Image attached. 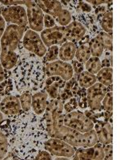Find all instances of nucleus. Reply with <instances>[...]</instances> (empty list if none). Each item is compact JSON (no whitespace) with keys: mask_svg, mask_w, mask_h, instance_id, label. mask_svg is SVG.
<instances>
[{"mask_svg":"<svg viewBox=\"0 0 120 160\" xmlns=\"http://www.w3.org/2000/svg\"><path fill=\"white\" fill-rule=\"evenodd\" d=\"M63 104L60 98L48 101L44 112L46 131L48 136L64 140L74 148H90L98 143L95 130L81 133L64 125Z\"/></svg>","mask_w":120,"mask_h":160,"instance_id":"nucleus-1","label":"nucleus"},{"mask_svg":"<svg viewBox=\"0 0 120 160\" xmlns=\"http://www.w3.org/2000/svg\"><path fill=\"white\" fill-rule=\"evenodd\" d=\"M26 28L10 24L7 27L3 35L0 40V60L5 70H11L18 62L17 48L23 37Z\"/></svg>","mask_w":120,"mask_h":160,"instance_id":"nucleus-2","label":"nucleus"},{"mask_svg":"<svg viewBox=\"0 0 120 160\" xmlns=\"http://www.w3.org/2000/svg\"><path fill=\"white\" fill-rule=\"evenodd\" d=\"M63 123L68 128L81 133H85L94 128V122L84 113L72 111L63 115Z\"/></svg>","mask_w":120,"mask_h":160,"instance_id":"nucleus-3","label":"nucleus"},{"mask_svg":"<svg viewBox=\"0 0 120 160\" xmlns=\"http://www.w3.org/2000/svg\"><path fill=\"white\" fill-rule=\"evenodd\" d=\"M43 72L46 76H58L64 81H69L74 76L72 65L62 60L47 62L43 67Z\"/></svg>","mask_w":120,"mask_h":160,"instance_id":"nucleus-4","label":"nucleus"},{"mask_svg":"<svg viewBox=\"0 0 120 160\" xmlns=\"http://www.w3.org/2000/svg\"><path fill=\"white\" fill-rule=\"evenodd\" d=\"M22 45L29 52L38 57L45 56L48 48L42 42V38L36 31L28 30L22 37Z\"/></svg>","mask_w":120,"mask_h":160,"instance_id":"nucleus-5","label":"nucleus"},{"mask_svg":"<svg viewBox=\"0 0 120 160\" xmlns=\"http://www.w3.org/2000/svg\"><path fill=\"white\" fill-rule=\"evenodd\" d=\"M1 15L5 22L27 28L28 25L27 10L22 6H11L2 8Z\"/></svg>","mask_w":120,"mask_h":160,"instance_id":"nucleus-6","label":"nucleus"},{"mask_svg":"<svg viewBox=\"0 0 120 160\" xmlns=\"http://www.w3.org/2000/svg\"><path fill=\"white\" fill-rule=\"evenodd\" d=\"M24 5L27 7V15L30 29L36 32L43 31L44 14L42 9L38 7L35 1L31 0H25Z\"/></svg>","mask_w":120,"mask_h":160,"instance_id":"nucleus-7","label":"nucleus"},{"mask_svg":"<svg viewBox=\"0 0 120 160\" xmlns=\"http://www.w3.org/2000/svg\"><path fill=\"white\" fill-rule=\"evenodd\" d=\"M43 147L46 151L51 153L52 156L71 158L75 155V152L74 147L60 138H49L44 142Z\"/></svg>","mask_w":120,"mask_h":160,"instance_id":"nucleus-8","label":"nucleus"},{"mask_svg":"<svg viewBox=\"0 0 120 160\" xmlns=\"http://www.w3.org/2000/svg\"><path fill=\"white\" fill-rule=\"evenodd\" d=\"M108 88L99 82H96L87 89L88 107L93 111L102 110V101L108 92Z\"/></svg>","mask_w":120,"mask_h":160,"instance_id":"nucleus-9","label":"nucleus"},{"mask_svg":"<svg viewBox=\"0 0 120 160\" xmlns=\"http://www.w3.org/2000/svg\"><path fill=\"white\" fill-rule=\"evenodd\" d=\"M40 37L46 47L50 48L51 46L62 45L67 42L65 27L55 26L52 28L44 29L41 31Z\"/></svg>","mask_w":120,"mask_h":160,"instance_id":"nucleus-10","label":"nucleus"},{"mask_svg":"<svg viewBox=\"0 0 120 160\" xmlns=\"http://www.w3.org/2000/svg\"><path fill=\"white\" fill-rule=\"evenodd\" d=\"M73 159L86 160L104 159V151L101 143H97L90 148H78L73 155Z\"/></svg>","mask_w":120,"mask_h":160,"instance_id":"nucleus-11","label":"nucleus"},{"mask_svg":"<svg viewBox=\"0 0 120 160\" xmlns=\"http://www.w3.org/2000/svg\"><path fill=\"white\" fill-rule=\"evenodd\" d=\"M66 38L68 42H78L82 40L87 33V29L81 22L78 21H73L65 27Z\"/></svg>","mask_w":120,"mask_h":160,"instance_id":"nucleus-12","label":"nucleus"},{"mask_svg":"<svg viewBox=\"0 0 120 160\" xmlns=\"http://www.w3.org/2000/svg\"><path fill=\"white\" fill-rule=\"evenodd\" d=\"M66 81L58 76H51L45 81V91L51 99L59 98Z\"/></svg>","mask_w":120,"mask_h":160,"instance_id":"nucleus-13","label":"nucleus"},{"mask_svg":"<svg viewBox=\"0 0 120 160\" xmlns=\"http://www.w3.org/2000/svg\"><path fill=\"white\" fill-rule=\"evenodd\" d=\"M22 111L19 99L15 95H8L0 102V111L6 115H18Z\"/></svg>","mask_w":120,"mask_h":160,"instance_id":"nucleus-14","label":"nucleus"},{"mask_svg":"<svg viewBox=\"0 0 120 160\" xmlns=\"http://www.w3.org/2000/svg\"><path fill=\"white\" fill-rule=\"evenodd\" d=\"M98 142L102 145L111 143L113 140L112 126L108 122H98L94 124Z\"/></svg>","mask_w":120,"mask_h":160,"instance_id":"nucleus-15","label":"nucleus"},{"mask_svg":"<svg viewBox=\"0 0 120 160\" xmlns=\"http://www.w3.org/2000/svg\"><path fill=\"white\" fill-rule=\"evenodd\" d=\"M48 95L45 91H38L32 95L31 107L34 112L38 115H42L48 104Z\"/></svg>","mask_w":120,"mask_h":160,"instance_id":"nucleus-16","label":"nucleus"},{"mask_svg":"<svg viewBox=\"0 0 120 160\" xmlns=\"http://www.w3.org/2000/svg\"><path fill=\"white\" fill-rule=\"evenodd\" d=\"M37 4L38 5L42 11L45 12L47 15H49L55 18V20L57 18V16L58 15L61 11L63 8L62 7V3L59 1H42L38 0L35 1Z\"/></svg>","mask_w":120,"mask_h":160,"instance_id":"nucleus-17","label":"nucleus"},{"mask_svg":"<svg viewBox=\"0 0 120 160\" xmlns=\"http://www.w3.org/2000/svg\"><path fill=\"white\" fill-rule=\"evenodd\" d=\"M76 49V43L71 42H64L58 51V58L63 62L72 61L75 58Z\"/></svg>","mask_w":120,"mask_h":160,"instance_id":"nucleus-18","label":"nucleus"},{"mask_svg":"<svg viewBox=\"0 0 120 160\" xmlns=\"http://www.w3.org/2000/svg\"><path fill=\"white\" fill-rule=\"evenodd\" d=\"M96 75L91 74L88 71H83L78 75V83L81 88L88 89L97 82Z\"/></svg>","mask_w":120,"mask_h":160,"instance_id":"nucleus-19","label":"nucleus"},{"mask_svg":"<svg viewBox=\"0 0 120 160\" xmlns=\"http://www.w3.org/2000/svg\"><path fill=\"white\" fill-rule=\"evenodd\" d=\"M113 70L111 68H103L100 70L97 74V80L98 82L105 87H112L113 82Z\"/></svg>","mask_w":120,"mask_h":160,"instance_id":"nucleus-20","label":"nucleus"},{"mask_svg":"<svg viewBox=\"0 0 120 160\" xmlns=\"http://www.w3.org/2000/svg\"><path fill=\"white\" fill-rule=\"evenodd\" d=\"M91 57V51H90L89 45L88 43H83L80 45L78 48H77L75 51V58L78 62L80 63L85 64L88 59Z\"/></svg>","mask_w":120,"mask_h":160,"instance_id":"nucleus-21","label":"nucleus"},{"mask_svg":"<svg viewBox=\"0 0 120 160\" xmlns=\"http://www.w3.org/2000/svg\"><path fill=\"white\" fill-rule=\"evenodd\" d=\"M88 45H89L91 56L98 57V58L102 56V53L104 51V48L98 35H96V37H95L88 42Z\"/></svg>","mask_w":120,"mask_h":160,"instance_id":"nucleus-22","label":"nucleus"},{"mask_svg":"<svg viewBox=\"0 0 120 160\" xmlns=\"http://www.w3.org/2000/svg\"><path fill=\"white\" fill-rule=\"evenodd\" d=\"M100 24L104 32L112 35L113 31V14L112 11H106L102 14L100 20Z\"/></svg>","mask_w":120,"mask_h":160,"instance_id":"nucleus-23","label":"nucleus"},{"mask_svg":"<svg viewBox=\"0 0 120 160\" xmlns=\"http://www.w3.org/2000/svg\"><path fill=\"white\" fill-rule=\"evenodd\" d=\"M102 61L98 57L91 56L85 63V68L93 75H97L98 71L102 69Z\"/></svg>","mask_w":120,"mask_h":160,"instance_id":"nucleus-24","label":"nucleus"},{"mask_svg":"<svg viewBox=\"0 0 120 160\" xmlns=\"http://www.w3.org/2000/svg\"><path fill=\"white\" fill-rule=\"evenodd\" d=\"M20 104L22 110L25 112H28L31 108V99H32V95L29 91H25L22 93L18 97Z\"/></svg>","mask_w":120,"mask_h":160,"instance_id":"nucleus-25","label":"nucleus"},{"mask_svg":"<svg viewBox=\"0 0 120 160\" xmlns=\"http://www.w3.org/2000/svg\"><path fill=\"white\" fill-rule=\"evenodd\" d=\"M71 20H72V15L71 12L68 10L63 8L57 16L55 22H58L61 27H67L68 24L71 23Z\"/></svg>","mask_w":120,"mask_h":160,"instance_id":"nucleus-26","label":"nucleus"},{"mask_svg":"<svg viewBox=\"0 0 120 160\" xmlns=\"http://www.w3.org/2000/svg\"><path fill=\"white\" fill-rule=\"evenodd\" d=\"M101 42H102V47L104 49L108 50V51H112L113 44H112V35H109L108 33L101 31L98 34Z\"/></svg>","mask_w":120,"mask_h":160,"instance_id":"nucleus-27","label":"nucleus"},{"mask_svg":"<svg viewBox=\"0 0 120 160\" xmlns=\"http://www.w3.org/2000/svg\"><path fill=\"white\" fill-rule=\"evenodd\" d=\"M8 152V140L0 128V159H4Z\"/></svg>","mask_w":120,"mask_h":160,"instance_id":"nucleus-28","label":"nucleus"},{"mask_svg":"<svg viewBox=\"0 0 120 160\" xmlns=\"http://www.w3.org/2000/svg\"><path fill=\"white\" fill-rule=\"evenodd\" d=\"M102 109L106 112L112 113L113 111V93L108 91L102 101Z\"/></svg>","mask_w":120,"mask_h":160,"instance_id":"nucleus-29","label":"nucleus"},{"mask_svg":"<svg viewBox=\"0 0 120 160\" xmlns=\"http://www.w3.org/2000/svg\"><path fill=\"white\" fill-rule=\"evenodd\" d=\"M58 51H59V48L58 46H51L48 48V50L45 55L46 62H50L56 61L58 58Z\"/></svg>","mask_w":120,"mask_h":160,"instance_id":"nucleus-30","label":"nucleus"},{"mask_svg":"<svg viewBox=\"0 0 120 160\" xmlns=\"http://www.w3.org/2000/svg\"><path fill=\"white\" fill-rule=\"evenodd\" d=\"M77 107H78V102H77L76 98H75V97L68 99L67 102H66L65 104H63L64 111L67 113L71 112V111H75L77 108Z\"/></svg>","mask_w":120,"mask_h":160,"instance_id":"nucleus-31","label":"nucleus"},{"mask_svg":"<svg viewBox=\"0 0 120 160\" xmlns=\"http://www.w3.org/2000/svg\"><path fill=\"white\" fill-rule=\"evenodd\" d=\"M104 151V159L112 160L113 159V145L112 143L105 144L102 147Z\"/></svg>","mask_w":120,"mask_h":160,"instance_id":"nucleus-32","label":"nucleus"},{"mask_svg":"<svg viewBox=\"0 0 120 160\" xmlns=\"http://www.w3.org/2000/svg\"><path fill=\"white\" fill-rule=\"evenodd\" d=\"M55 18H53L52 16L49 15H47L45 14L43 17V27L46 29H48V28H52L54 27H55Z\"/></svg>","mask_w":120,"mask_h":160,"instance_id":"nucleus-33","label":"nucleus"},{"mask_svg":"<svg viewBox=\"0 0 120 160\" xmlns=\"http://www.w3.org/2000/svg\"><path fill=\"white\" fill-rule=\"evenodd\" d=\"M35 159L38 160H51L53 159L52 155L48 151H40L35 156Z\"/></svg>","mask_w":120,"mask_h":160,"instance_id":"nucleus-34","label":"nucleus"},{"mask_svg":"<svg viewBox=\"0 0 120 160\" xmlns=\"http://www.w3.org/2000/svg\"><path fill=\"white\" fill-rule=\"evenodd\" d=\"M72 68L73 71H75L76 74H78V75L82 72V71H83L84 70L83 64L80 63L77 60H72Z\"/></svg>","mask_w":120,"mask_h":160,"instance_id":"nucleus-35","label":"nucleus"},{"mask_svg":"<svg viewBox=\"0 0 120 160\" xmlns=\"http://www.w3.org/2000/svg\"><path fill=\"white\" fill-rule=\"evenodd\" d=\"M79 7L80 9L82 10L83 12H91L92 8H91V5L86 2V1L84 2H79Z\"/></svg>","mask_w":120,"mask_h":160,"instance_id":"nucleus-36","label":"nucleus"},{"mask_svg":"<svg viewBox=\"0 0 120 160\" xmlns=\"http://www.w3.org/2000/svg\"><path fill=\"white\" fill-rule=\"evenodd\" d=\"M6 30V22L4 18H2V16L0 15V39L2 38V36L3 35L4 32H5Z\"/></svg>","mask_w":120,"mask_h":160,"instance_id":"nucleus-37","label":"nucleus"},{"mask_svg":"<svg viewBox=\"0 0 120 160\" xmlns=\"http://www.w3.org/2000/svg\"><path fill=\"white\" fill-rule=\"evenodd\" d=\"M86 2H88V4H91L94 7H98V6L101 5V4H103L105 2H109V1H102V0H100V1H95V0H88V1H86Z\"/></svg>","mask_w":120,"mask_h":160,"instance_id":"nucleus-38","label":"nucleus"},{"mask_svg":"<svg viewBox=\"0 0 120 160\" xmlns=\"http://www.w3.org/2000/svg\"><path fill=\"white\" fill-rule=\"evenodd\" d=\"M5 78V72H4V68L2 65L1 60H0V82H2Z\"/></svg>","mask_w":120,"mask_h":160,"instance_id":"nucleus-39","label":"nucleus"},{"mask_svg":"<svg viewBox=\"0 0 120 160\" xmlns=\"http://www.w3.org/2000/svg\"><path fill=\"white\" fill-rule=\"evenodd\" d=\"M56 160H59V159H62V160H68V159H70V158H67V157H61V158H55Z\"/></svg>","mask_w":120,"mask_h":160,"instance_id":"nucleus-40","label":"nucleus"},{"mask_svg":"<svg viewBox=\"0 0 120 160\" xmlns=\"http://www.w3.org/2000/svg\"><path fill=\"white\" fill-rule=\"evenodd\" d=\"M2 120H3V115H2V112H0V122H2Z\"/></svg>","mask_w":120,"mask_h":160,"instance_id":"nucleus-41","label":"nucleus"},{"mask_svg":"<svg viewBox=\"0 0 120 160\" xmlns=\"http://www.w3.org/2000/svg\"><path fill=\"white\" fill-rule=\"evenodd\" d=\"M1 100H2V97H1V95H0V102H1Z\"/></svg>","mask_w":120,"mask_h":160,"instance_id":"nucleus-42","label":"nucleus"},{"mask_svg":"<svg viewBox=\"0 0 120 160\" xmlns=\"http://www.w3.org/2000/svg\"><path fill=\"white\" fill-rule=\"evenodd\" d=\"M0 52H1V47H0Z\"/></svg>","mask_w":120,"mask_h":160,"instance_id":"nucleus-43","label":"nucleus"}]
</instances>
